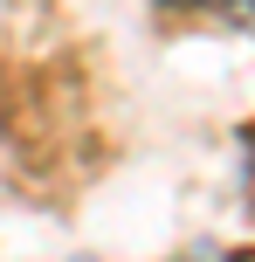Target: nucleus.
<instances>
[{
	"mask_svg": "<svg viewBox=\"0 0 255 262\" xmlns=\"http://www.w3.org/2000/svg\"><path fill=\"white\" fill-rule=\"evenodd\" d=\"M221 14H228L235 28H255V0H221Z\"/></svg>",
	"mask_w": 255,
	"mask_h": 262,
	"instance_id": "obj_1",
	"label": "nucleus"
},
{
	"mask_svg": "<svg viewBox=\"0 0 255 262\" xmlns=\"http://www.w3.org/2000/svg\"><path fill=\"white\" fill-rule=\"evenodd\" d=\"M166 7H193V0H166Z\"/></svg>",
	"mask_w": 255,
	"mask_h": 262,
	"instance_id": "obj_2",
	"label": "nucleus"
}]
</instances>
